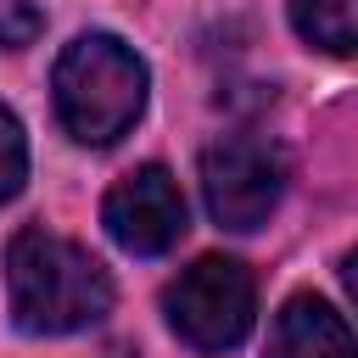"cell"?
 <instances>
[{
	"instance_id": "cell-2",
	"label": "cell",
	"mask_w": 358,
	"mask_h": 358,
	"mask_svg": "<svg viewBox=\"0 0 358 358\" xmlns=\"http://www.w3.org/2000/svg\"><path fill=\"white\" fill-rule=\"evenodd\" d=\"M145 62L112 34H78L56 62V117L78 145H112L145 112Z\"/></svg>"
},
{
	"instance_id": "cell-9",
	"label": "cell",
	"mask_w": 358,
	"mask_h": 358,
	"mask_svg": "<svg viewBox=\"0 0 358 358\" xmlns=\"http://www.w3.org/2000/svg\"><path fill=\"white\" fill-rule=\"evenodd\" d=\"M39 28H45V17H39L34 0H6V6H0V50H22V45H34Z\"/></svg>"
},
{
	"instance_id": "cell-5",
	"label": "cell",
	"mask_w": 358,
	"mask_h": 358,
	"mask_svg": "<svg viewBox=\"0 0 358 358\" xmlns=\"http://www.w3.org/2000/svg\"><path fill=\"white\" fill-rule=\"evenodd\" d=\"M101 224L106 235L134 252V257H162L179 235H185V196L173 185L168 168H134L129 179H117L101 201Z\"/></svg>"
},
{
	"instance_id": "cell-1",
	"label": "cell",
	"mask_w": 358,
	"mask_h": 358,
	"mask_svg": "<svg viewBox=\"0 0 358 358\" xmlns=\"http://www.w3.org/2000/svg\"><path fill=\"white\" fill-rule=\"evenodd\" d=\"M11 319L22 336H73L112 313V274L78 241L50 229H22L6 252Z\"/></svg>"
},
{
	"instance_id": "cell-3",
	"label": "cell",
	"mask_w": 358,
	"mask_h": 358,
	"mask_svg": "<svg viewBox=\"0 0 358 358\" xmlns=\"http://www.w3.org/2000/svg\"><path fill=\"white\" fill-rule=\"evenodd\" d=\"M162 313L196 352H229L257 319V285L235 257H201L162 291Z\"/></svg>"
},
{
	"instance_id": "cell-8",
	"label": "cell",
	"mask_w": 358,
	"mask_h": 358,
	"mask_svg": "<svg viewBox=\"0 0 358 358\" xmlns=\"http://www.w3.org/2000/svg\"><path fill=\"white\" fill-rule=\"evenodd\" d=\"M28 179V140H22V123L11 106H0V207L22 190Z\"/></svg>"
},
{
	"instance_id": "cell-4",
	"label": "cell",
	"mask_w": 358,
	"mask_h": 358,
	"mask_svg": "<svg viewBox=\"0 0 358 358\" xmlns=\"http://www.w3.org/2000/svg\"><path fill=\"white\" fill-rule=\"evenodd\" d=\"M285 190V157L268 140L252 134H224L201 151V196L213 224L224 229H257Z\"/></svg>"
},
{
	"instance_id": "cell-10",
	"label": "cell",
	"mask_w": 358,
	"mask_h": 358,
	"mask_svg": "<svg viewBox=\"0 0 358 358\" xmlns=\"http://www.w3.org/2000/svg\"><path fill=\"white\" fill-rule=\"evenodd\" d=\"M101 358H134V352H129V347H106Z\"/></svg>"
},
{
	"instance_id": "cell-7",
	"label": "cell",
	"mask_w": 358,
	"mask_h": 358,
	"mask_svg": "<svg viewBox=\"0 0 358 358\" xmlns=\"http://www.w3.org/2000/svg\"><path fill=\"white\" fill-rule=\"evenodd\" d=\"M291 22L324 56H352L358 45V0H291Z\"/></svg>"
},
{
	"instance_id": "cell-6",
	"label": "cell",
	"mask_w": 358,
	"mask_h": 358,
	"mask_svg": "<svg viewBox=\"0 0 358 358\" xmlns=\"http://www.w3.org/2000/svg\"><path fill=\"white\" fill-rule=\"evenodd\" d=\"M268 358H352V330L347 319L319 302V296H291L274 313Z\"/></svg>"
}]
</instances>
